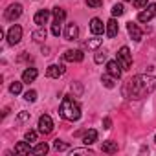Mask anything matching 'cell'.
<instances>
[{
	"mask_svg": "<svg viewBox=\"0 0 156 156\" xmlns=\"http://www.w3.org/2000/svg\"><path fill=\"white\" fill-rule=\"evenodd\" d=\"M154 90H156V77L141 73V75H134L132 79H129L123 85L121 94L127 99H141L152 94Z\"/></svg>",
	"mask_w": 156,
	"mask_h": 156,
	"instance_id": "6da1fadb",
	"label": "cell"
},
{
	"mask_svg": "<svg viewBox=\"0 0 156 156\" xmlns=\"http://www.w3.org/2000/svg\"><path fill=\"white\" fill-rule=\"evenodd\" d=\"M59 114L64 119H68V121H77L81 118V108H79V105H77V101H73L70 96H66L62 99V103H61Z\"/></svg>",
	"mask_w": 156,
	"mask_h": 156,
	"instance_id": "7a4b0ae2",
	"label": "cell"
},
{
	"mask_svg": "<svg viewBox=\"0 0 156 156\" xmlns=\"http://www.w3.org/2000/svg\"><path fill=\"white\" fill-rule=\"evenodd\" d=\"M118 62L121 64L123 70H129L132 66V55H130V50L127 46H121L119 51H118Z\"/></svg>",
	"mask_w": 156,
	"mask_h": 156,
	"instance_id": "3957f363",
	"label": "cell"
},
{
	"mask_svg": "<svg viewBox=\"0 0 156 156\" xmlns=\"http://www.w3.org/2000/svg\"><path fill=\"white\" fill-rule=\"evenodd\" d=\"M20 39H22V28H20L19 24L11 26V28L8 30V42H9L11 46H15V44L20 42Z\"/></svg>",
	"mask_w": 156,
	"mask_h": 156,
	"instance_id": "277c9868",
	"label": "cell"
},
{
	"mask_svg": "<svg viewBox=\"0 0 156 156\" xmlns=\"http://www.w3.org/2000/svg\"><path fill=\"white\" fill-rule=\"evenodd\" d=\"M39 130H41L42 134H50V132L53 130V119H51L48 114H44V116L39 118Z\"/></svg>",
	"mask_w": 156,
	"mask_h": 156,
	"instance_id": "5b68a950",
	"label": "cell"
},
{
	"mask_svg": "<svg viewBox=\"0 0 156 156\" xmlns=\"http://www.w3.org/2000/svg\"><path fill=\"white\" fill-rule=\"evenodd\" d=\"M154 17H156V4H149L143 11H140L138 20H140V22H149V20H152Z\"/></svg>",
	"mask_w": 156,
	"mask_h": 156,
	"instance_id": "8992f818",
	"label": "cell"
},
{
	"mask_svg": "<svg viewBox=\"0 0 156 156\" xmlns=\"http://www.w3.org/2000/svg\"><path fill=\"white\" fill-rule=\"evenodd\" d=\"M85 59V53L81 50H66L64 51V61L68 62H81Z\"/></svg>",
	"mask_w": 156,
	"mask_h": 156,
	"instance_id": "52a82bcc",
	"label": "cell"
},
{
	"mask_svg": "<svg viewBox=\"0 0 156 156\" xmlns=\"http://www.w3.org/2000/svg\"><path fill=\"white\" fill-rule=\"evenodd\" d=\"M22 15V6L20 4H11L8 9H6V20H17L19 17Z\"/></svg>",
	"mask_w": 156,
	"mask_h": 156,
	"instance_id": "ba28073f",
	"label": "cell"
},
{
	"mask_svg": "<svg viewBox=\"0 0 156 156\" xmlns=\"http://www.w3.org/2000/svg\"><path fill=\"white\" fill-rule=\"evenodd\" d=\"M64 72H66V68H64L62 64H51V66H48L46 75L51 77V79H59V77H61Z\"/></svg>",
	"mask_w": 156,
	"mask_h": 156,
	"instance_id": "9c48e42d",
	"label": "cell"
},
{
	"mask_svg": "<svg viewBox=\"0 0 156 156\" xmlns=\"http://www.w3.org/2000/svg\"><path fill=\"white\" fill-rule=\"evenodd\" d=\"M121 64L118 62V61H108L107 62V73H110L112 77H116V79H119L121 77Z\"/></svg>",
	"mask_w": 156,
	"mask_h": 156,
	"instance_id": "30bf717a",
	"label": "cell"
},
{
	"mask_svg": "<svg viewBox=\"0 0 156 156\" xmlns=\"http://www.w3.org/2000/svg\"><path fill=\"white\" fill-rule=\"evenodd\" d=\"M127 31H129L130 39H134L136 42H140V41H141V37H143V31H141L134 22H129V24H127Z\"/></svg>",
	"mask_w": 156,
	"mask_h": 156,
	"instance_id": "8fae6325",
	"label": "cell"
},
{
	"mask_svg": "<svg viewBox=\"0 0 156 156\" xmlns=\"http://www.w3.org/2000/svg\"><path fill=\"white\" fill-rule=\"evenodd\" d=\"M90 31H92L94 35H101L103 31H107V26H105L99 19H92V20H90Z\"/></svg>",
	"mask_w": 156,
	"mask_h": 156,
	"instance_id": "7c38bea8",
	"label": "cell"
},
{
	"mask_svg": "<svg viewBox=\"0 0 156 156\" xmlns=\"http://www.w3.org/2000/svg\"><path fill=\"white\" fill-rule=\"evenodd\" d=\"M64 35H66V41H77V37H79V28H77V24H73V22L68 24Z\"/></svg>",
	"mask_w": 156,
	"mask_h": 156,
	"instance_id": "4fadbf2b",
	"label": "cell"
},
{
	"mask_svg": "<svg viewBox=\"0 0 156 156\" xmlns=\"http://www.w3.org/2000/svg\"><path fill=\"white\" fill-rule=\"evenodd\" d=\"M37 75H39L37 68H26L22 72V83H33L37 79Z\"/></svg>",
	"mask_w": 156,
	"mask_h": 156,
	"instance_id": "5bb4252c",
	"label": "cell"
},
{
	"mask_svg": "<svg viewBox=\"0 0 156 156\" xmlns=\"http://www.w3.org/2000/svg\"><path fill=\"white\" fill-rule=\"evenodd\" d=\"M33 20H35V24L44 26V24L50 20V11H48V9H41V11H37L35 17H33Z\"/></svg>",
	"mask_w": 156,
	"mask_h": 156,
	"instance_id": "9a60e30c",
	"label": "cell"
},
{
	"mask_svg": "<svg viewBox=\"0 0 156 156\" xmlns=\"http://www.w3.org/2000/svg\"><path fill=\"white\" fill-rule=\"evenodd\" d=\"M98 141V130L96 129H88L87 132H85V136H83V143L85 145H92V143H96Z\"/></svg>",
	"mask_w": 156,
	"mask_h": 156,
	"instance_id": "2e32d148",
	"label": "cell"
},
{
	"mask_svg": "<svg viewBox=\"0 0 156 156\" xmlns=\"http://www.w3.org/2000/svg\"><path fill=\"white\" fill-rule=\"evenodd\" d=\"M118 31H119V28H118V22H116V19H110V20L107 22V37L114 39V37L118 35Z\"/></svg>",
	"mask_w": 156,
	"mask_h": 156,
	"instance_id": "e0dca14e",
	"label": "cell"
},
{
	"mask_svg": "<svg viewBox=\"0 0 156 156\" xmlns=\"http://www.w3.org/2000/svg\"><path fill=\"white\" fill-rule=\"evenodd\" d=\"M33 149L30 147V141H19L17 145H15V152L17 154H30Z\"/></svg>",
	"mask_w": 156,
	"mask_h": 156,
	"instance_id": "ac0fdd59",
	"label": "cell"
},
{
	"mask_svg": "<svg viewBox=\"0 0 156 156\" xmlns=\"http://www.w3.org/2000/svg\"><path fill=\"white\" fill-rule=\"evenodd\" d=\"M101 151L107 152V154H114V152H118V141H103Z\"/></svg>",
	"mask_w": 156,
	"mask_h": 156,
	"instance_id": "d6986e66",
	"label": "cell"
},
{
	"mask_svg": "<svg viewBox=\"0 0 156 156\" xmlns=\"http://www.w3.org/2000/svg\"><path fill=\"white\" fill-rule=\"evenodd\" d=\"M48 143H39V145H35L33 147V151H31V154H46L48 152Z\"/></svg>",
	"mask_w": 156,
	"mask_h": 156,
	"instance_id": "ffe728a7",
	"label": "cell"
},
{
	"mask_svg": "<svg viewBox=\"0 0 156 156\" xmlns=\"http://www.w3.org/2000/svg\"><path fill=\"white\" fill-rule=\"evenodd\" d=\"M114 79H116V77H112L110 73H107V75L101 77V83H103L107 88H114Z\"/></svg>",
	"mask_w": 156,
	"mask_h": 156,
	"instance_id": "44dd1931",
	"label": "cell"
},
{
	"mask_svg": "<svg viewBox=\"0 0 156 156\" xmlns=\"http://www.w3.org/2000/svg\"><path fill=\"white\" fill-rule=\"evenodd\" d=\"M53 17H55V22H62V20L66 19V13H64V9L55 8V9H53Z\"/></svg>",
	"mask_w": 156,
	"mask_h": 156,
	"instance_id": "7402d4cb",
	"label": "cell"
},
{
	"mask_svg": "<svg viewBox=\"0 0 156 156\" xmlns=\"http://www.w3.org/2000/svg\"><path fill=\"white\" fill-rule=\"evenodd\" d=\"M9 92H11L13 96H19V94L22 92V83H19V81H13V83H11V87H9Z\"/></svg>",
	"mask_w": 156,
	"mask_h": 156,
	"instance_id": "603a6c76",
	"label": "cell"
},
{
	"mask_svg": "<svg viewBox=\"0 0 156 156\" xmlns=\"http://www.w3.org/2000/svg\"><path fill=\"white\" fill-rule=\"evenodd\" d=\"M101 42H103V39H98V37H96V39H90V41L87 42V48H88V50H96V48L101 46Z\"/></svg>",
	"mask_w": 156,
	"mask_h": 156,
	"instance_id": "cb8c5ba5",
	"label": "cell"
},
{
	"mask_svg": "<svg viewBox=\"0 0 156 156\" xmlns=\"http://www.w3.org/2000/svg\"><path fill=\"white\" fill-rule=\"evenodd\" d=\"M123 13H125V9H123L121 4H116V6L112 8V17H121Z\"/></svg>",
	"mask_w": 156,
	"mask_h": 156,
	"instance_id": "d4e9b609",
	"label": "cell"
},
{
	"mask_svg": "<svg viewBox=\"0 0 156 156\" xmlns=\"http://www.w3.org/2000/svg\"><path fill=\"white\" fill-rule=\"evenodd\" d=\"M33 39H35V41H44V39H46V30H42V28L37 30V31L33 33Z\"/></svg>",
	"mask_w": 156,
	"mask_h": 156,
	"instance_id": "484cf974",
	"label": "cell"
},
{
	"mask_svg": "<svg viewBox=\"0 0 156 156\" xmlns=\"http://www.w3.org/2000/svg\"><path fill=\"white\" fill-rule=\"evenodd\" d=\"M53 149H55V151H66L68 145H66L64 141H61V140H55V141H53Z\"/></svg>",
	"mask_w": 156,
	"mask_h": 156,
	"instance_id": "4316f807",
	"label": "cell"
},
{
	"mask_svg": "<svg viewBox=\"0 0 156 156\" xmlns=\"http://www.w3.org/2000/svg\"><path fill=\"white\" fill-rule=\"evenodd\" d=\"M24 99H26V101H31V103H33V101L37 99V92H35V90H28V92L24 94Z\"/></svg>",
	"mask_w": 156,
	"mask_h": 156,
	"instance_id": "83f0119b",
	"label": "cell"
},
{
	"mask_svg": "<svg viewBox=\"0 0 156 156\" xmlns=\"http://www.w3.org/2000/svg\"><path fill=\"white\" fill-rule=\"evenodd\" d=\"M61 31H62V30H61V22H53V24H51V33H53L55 37H59Z\"/></svg>",
	"mask_w": 156,
	"mask_h": 156,
	"instance_id": "f1b7e54d",
	"label": "cell"
},
{
	"mask_svg": "<svg viewBox=\"0 0 156 156\" xmlns=\"http://www.w3.org/2000/svg\"><path fill=\"white\" fill-rule=\"evenodd\" d=\"M24 138H26V141H30V143H31V141H37V132H35V130H28Z\"/></svg>",
	"mask_w": 156,
	"mask_h": 156,
	"instance_id": "f546056e",
	"label": "cell"
},
{
	"mask_svg": "<svg viewBox=\"0 0 156 156\" xmlns=\"http://www.w3.org/2000/svg\"><path fill=\"white\" fill-rule=\"evenodd\" d=\"M132 4L136 9H143V8H147V0H132Z\"/></svg>",
	"mask_w": 156,
	"mask_h": 156,
	"instance_id": "4dcf8cb0",
	"label": "cell"
},
{
	"mask_svg": "<svg viewBox=\"0 0 156 156\" xmlns=\"http://www.w3.org/2000/svg\"><path fill=\"white\" fill-rule=\"evenodd\" d=\"M94 61H96L98 64H101V62H105V61H107V53H103V51H99V53H96V57H94Z\"/></svg>",
	"mask_w": 156,
	"mask_h": 156,
	"instance_id": "1f68e13d",
	"label": "cell"
},
{
	"mask_svg": "<svg viewBox=\"0 0 156 156\" xmlns=\"http://www.w3.org/2000/svg\"><path fill=\"white\" fill-rule=\"evenodd\" d=\"M28 119H30V112H26V110H22V112L19 114V118H17V121H19V123L28 121Z\"/></svg>",
	"mask_w": 156,
	"mask_h": 156,
	"instance_id": "d6a6232c",
	"label": "cell"
},
{
	"mask_svg": "<svg viewBox=\"0 0 156 156\" xmlns=\"http://www.w3.org/2000/svg\"><path fill=\"white\" fill-rule=\"evenodd\" d=\"M103 4V0H87V6L88 8H99Z\"/></svg>",
	"mask_w": 156,
	"mask_h": 156,
	"instance_id": "836d02e7",
	"label": "cell"
},
{
	"mask_svg": "<svg viewBox=\"0 0 156 156\" xmlns=\"http://www.w3.org/2000/svg\"><path fill=\"white\" fill-rule=\"evenodd\" d=\"M72 154H92V151L90 149H73Z\"/></svg>",
	"mask_w": 156,
	"mask_h": 156,
	"instance_id": "e575fe53",
	"label": "cell"
},
{
	"mask_svg": "<svg viewBox=\"0 0 156 156\" xmlns=\"http://www.w3.org/2000/svg\"><path fill=\"white\" fill-rule=\"evenodd\" d=\"M103 125H105V129H110V125H112V121H110L108 118H105V119H103Z\"/></svg>",
	"mask_w": 156,
	"mask_h": 156,
	"instance_id": "d590c367",
	"label": "cell"
},
{
	"mask_svg": "<svg viewBox=\"0 0 156 156\" xmlns=\"http://www.w3.org/2000/svg\"><path fill=\"white\" fill-rule=\"evenodd\" d=\"M125 2H132V0H125Z\"/></svg>",
	"mask_w": 156,
	"mask_h": 156,
	"instance_id": "8d00e7d4",
	"label": "cell"
},
{
	"mask_svg": "<svg viewBox=\"0 0 156 156\" xmlns=\"http://www.w3.org/2000/svg\"><path fill=\"white\" fill-rule=\"evenodd\" d=\"M154 141H156V136H154Z\"/></svg>",
	"mask_w": 156,
	"mask_h": 156,
	"instance_id": "74e56055",
	"label": "cell"
}]
</instances>
